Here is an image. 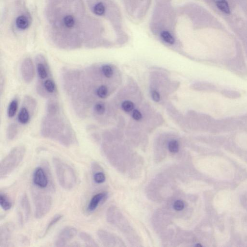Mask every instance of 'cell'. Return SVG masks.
Instances as JSON below:
<instances>
[{
    "label": "cell",
    "mask_w": 247,
    "mask_h": 247,
    "mask_svg": "<svg viewBox=\"0 0 247 247\" xmlns=\"http://www.w3.org/2000/svg\"><path fill=\"white\" fill-rule=\"evenodd\" d=\"M161 39L169 45H173L175 43V39L172 32L168 30L161 31L160 34Z\"/></svg>",
    "instance_id": "15"
},
{
    "label": "cell",
    "mask_w": 247,
    "mask_h": 247,
    "mask_svg": "<svg viewBox=\"0 0 247 247\" xmlns=\"http://www.w3.org/2000/svg\"><path fill=\"white\" fill-rule=\"evenodd\" d=\"M33 184L39 189H45L49 185V180L47 173L42 167L35 168L32 177Z\"/></svg>",
    "instance_id": "11"
},
{
    "label": "cell",
    "mask_w": 247,
    "mask_h": 247,
    "mask_svg": "<svg viewBox=\"0 0 247 247\" xmlns=\"http://www.w3.org/2000/svg\"><path fill=\"white\" fill-rule=\"evenodd\" d=\"M94 114L98 115H102L104 114L106 107L104 104L101 102H96L93 107Z\"/></svg>",
    "instance_id": "23"
},
{
    "label": "cell",
    "mask_w": 247,
    "mask_h": 247,
    "mask_svg": "<svg viewBox=\"0 0 247 247\" xmlns=\"http://www.w3.org/2000/svg\"><path fill=\"white\" fill-rule=\"evenodd\" d=\"M222 95L227 98L236 99L240 98L241 94L239 92L229 89H224L221 92Z\"/></svg>",
    "instance_id": "22"
},
{
    "label": "cell",
    "mask_w": 247,
    "mask_h": 247,
    "mask_svg": "<svg viewBox=\"0 0 247 247\" xmlns=\"http://www.w3.org/2000/svg\"><path fill=\"white\" fill-rule=\"evenodd\" d=\"M152 98L156 102H159L160 100V96L158 92L157 91L153 90L152 92Z\"/></svg>",
    "instance_id": "31"
},
{
    "label": "cell",
    "mask_w": 247,
    "mask_h": 247,
    "mask_svg": "<svg viewBox=\"0 0 247 247\" xmlns=\"http://www.w3.org/2000/svg\"><path fill=\"white\" fill-rule=\"evenodd\" d=\"M36 69L39 81L42 82L51 78V73L49 65L46 58L42 55H39L35 59Z\"/></svg>",
    "instance_id": "8"
},
{
    "label": "cell",
    "mask_w": 247,
    "mask_h": 247,
    "mask_svg": "<svg viewBox=\"0 0 247 247\" xmlns=\"http://www.w3.org/2000/svg\"><path fill=\"white\" fill-rule=\"evenodd\" d=\"M133 118L136 120H140L142 119V114L140 111L137 110H135L133 111V114H132Z\"/></svg>",
    "instance_id": "32"
},
{
    "label": "cell",
    "mask_w": 247,
    "mask_h": 247,
    "mask_svg": "<svg viewBox=\"0 0 247 247\" xmlns=\"http://www.w3.org/2000/svg\"><path fill=\"white\" fill-rule=\"evenodd\" d=\"M53 163L61 186L65 190L74 188L76 184L77 176L73 167L60 158H54Z\"/></svg>",
    "instance_id": "2"
},
{
    "label": "cell",
    "mask_w": 247,
    "mask_h": 247,
    "mask_svg": "<svg viewBox=\"0 0 247 247\" xmlns=\"http://www.w3.org/2000/svg\"><path fill=\"white\" fill-rule=\"evenodd\" d=\"M173 207L176 211H182L184 208V203L182 200H177L174 203Z\"/></svg>",
    "instance_id": "30"
},
{
    "label": "cell",
    "mask_w": 247,
    "mask_h": 247,
    "mask_svg": "<svg viewBox=\"0 0 247 247\" xmlns=\"http://www.w3.org/2000/svg\"><path fill=\"white\" fill-rule=\"evenodd\" d=\"M76 19L75 16L69 14L62 16L61 24L63 29H65L68 31L73 30L76 26Z\"/></svg>",
    "instance_id": "13"
},
{
    "label": "cell",
    "mask_w": 247,
    "mask_h": 247,
    "mask_svg": "<svg viewBox=\"0 0 247 247\" xmlns=\"http://www.w3.org/2000/svg\"><path fill=\"white\" fill-rule=\"evenodd\" d=\"M95 95L100 99H105L108 95L107 87L104 85H99L96 90Z\"/></svg>",
    "instance_id": "25"
},
{
    "label": "cell",
    "mask_w": 247,
    "mask_h": 247,
    "mask_svg": "<svg viewBox=\"0 0 247 247\" xmlns=\"http://www.w3.org/2000/svg\"><path fill=\"white\" fill-rule=\"evenodd\" d=\"M77 230L73 226H66L62 229L55 240V246L58 247H65L70 241L75 237Z\"/></svg>",
    "instance_id": "7"
},
{
    "label": "cell",
    "mask_w": 247,
    "mask_h": 247,
    "mask_svg": "<svg viewBox=\"0 0 247 247\" xmlns=\"http://www.w3.org/2000/svg\"><path fill=\"white\" fill-rule=\"evenodd\" d=\"M18 102L17 99H14L10 102L7 109V115L9 118L15 116L18 109Z\"/></svg>",
    "instance_id": "20"
},
{
    "label": "cell",
    "mask_w": 247,
    "mask_h": 247,
    "mask_svg": "<svg viewBox=\"0 0 247 247\" xmlns=\"http://www.w3.org/2000/svg\"><path fill=\"white\" fill-rule=\"evenodd\" d=\"M107 195V194L106 193L104 192L96 194L93 196L87 206V211L88 212H92L95 211L100 203L106 197Z\"/></svg>",
    "instance_id": "12"
},
{
    "label": "cell",
    "mask_w": 247,
    "mask_h": 247,
    "mask_svg": "<svg viewBox=\"0 0 247 247\" xmlns=\"http://www.w3.org/2000/svg\"><path fill=\"white\" fill-rule=\"evenodd\" d=\"M168 149L169 151L172 153H176L179 151V144L176 140H172L168 143Z\"/></svg>",
    "instance_id": "28"
},
{
    "label": "cell",
    "mask_w": 247,
    "mask_h": 247,
    "mask_svg": "<svg viewBox=\"0 0 247 247\" xmlns=\"http://www.w3.org/2000/svg\"><path fill=\"white\" fill-rule=\"evenodd\" d=\"M101 73L105 77L110 78L113 76L114 71L110 65L105 64L101 67Z\"/></svg>",
    "instance_id": "26"
},
{
    "label": "cell",
    "mask_w": 247,
    "mask_h": 247,
    "mask_svg": "<svg viewBox=\"0 0 247 247\" xmlns=\"http://www.w3.org/2000/svg\"><path fill=\"white\" fill-rule=\"evenodd\" d=\"M26 148L19 145L13 148L0 163V177L2 179L10 174L23 160Z\"/></svg>",
    "instance_id": "3"
},
{
    "label": "cell",
    "mask_w": 247,
    "mask_h": 247,
    "mask_svg": "<svg viewBox=\"0 0 247 247\" xmlns=\"http://www.w3.org/2000/svg\"><path fill=\"white\" fill-rule=\"evenodd\" d=\"M36 106V102L33 98L26 96L24 100L23 105L18 113V122L22 125L27 124L31 120Z\"/></svg>",
    "instance_id": "5"
},
{
    "label": "cell",
    "mask_w": 247,
    "mask_h": 247,
    "mask_svg": "<svg viewBox=\"0 0 247 247\" xmlns=\"http://www.w3.org/2000/svg\"><path fill=\"white\" fill-rule=\"evenodd\" d=\"M134 105L133 102L129 100L125 101L122 104V108L124 111L126 112H131L134 109Z\"/></svg>",
    "instance_id": "29"
},
{
    "label": "cell",
    "mask_w": 247,
    "mask_h": 247,
    "mask_svg": "<svg viewBox=\"0 0 247 247\" xmlns=\"http://www.w3.org/2000/svg\"><path fill=\"white\" fill-rule=\"evenodd\" d=\"M41 132L44 137L66 147L75 145L77 142L74 129L61 111L55 114L46 113L42 120Z\"/></svg>",
    "instance_id": "1"
},
{
    "label": "cell",
    "mask_w": 247,
    "mask_h": 247,
    "mask_svg": "<svg viewBox=\"0 0 247 247\" xmlns=\"http://www.w3.org/2000/svg\"><path fill=\"white\" fill-rule=\"evenodd\" d=\"M0 205L4 211H8L12 207V204L9 198L4 193H0Z\"/></svg>",
    "instance_id": "17"
},
{
    "label": "cell",
    "mask_w": 247,
    "mask_h": 247,
    "mask_svg": "<svg viewBox=\"0 0 247 247\" xmlns=\"http://www.w3.org/2000/svg\"><path fill=\"white\" fill-rule=\"evenodd\" d=\"M62 217H63V216L61 214H56V215H55L52 219L50 220V222L48 223L47 226L46 227L45 231H44L43 236H46L48 233V232L56 224H57L62 218Z\"/></svg>",
    "instance_id": "21"
},
{
    "label": "cell",
    "mask_w": 247,
    "mask_h": 247,
    "mask_svg": "<svg viewBox=\"0 0 247 247\" xmlns=\"http://www.w3.org/2000/svg\"><path fill=\"white\" fill-rule=\"evenodd\" d=\"M17 213L21 225L27 223L31 215V206L28 196L26 194L23 195L20 199Z\"/></svg>",
    "instance_id": "9"
},
{
    "label": "cell",
    "mask_w": 247,
    "mask_h": 247,
    "mask_svg": "<svg viewBox=\"0 0 247 247\" xmlns=\"http://www.w3.org/2000/svg\"><path fill=\"white\" fill-rule=\"evenodd\" d=\"M15 230L14 224L5 223L0 229V247H12V239Z\"/></svg>",
    "instance_id": "6"
},
{
    "label": "cell",
    "mask_w": 247,
    "mask_h": 247,
    "mask_svg": "<svg viewBox=\"0 0 247 247\" xmlns=\"http://www.w3.org/2000/svg\"><path fill=\"white\" fill-rule=\"evenodd\" d=\"M79 237L85 244L88 247H96L97 244L91 236L85 232H81L79 234Z\"/></svg>",
    "instance_id": "18"
},
{
    "label": "cell",
    "mask_w": 247,
    "mask_h": 247,
    "mask_svg": "<svg viewBox=\"0 0 247 247\" xmlns=\"http://www.w3.org/2000/svg\"><path fill=\"white\" fill-rule=\"evenodd\" d=\"M216 3V6L220 11L225 14H229L230 13L229 4L225 0H217Z\"/></svg>",
    "instance_id": "24"
},
{
    "label": "cell",
    "mask_w": 247,
    "mask_h": 247,
    "mask_svg": "<svg viewBox=\"0 0 247 247\" xmlns=\"http://www.w3.org/2000/svg\"><path fill=\"white\" fill-rule=\"evenodd\" d=\"M105 176L104 174L101 172H95L93 174V180L97 183H101L105 181Z\"/></svg>",
    "instance_id": "27"
},
{
    "label": "cell",
    "mask_w": 247,
    "mask_h": 247,
    "mask_svg": "<svg viewBox=\"0 0 247 247\" xmlns=\"http://www.w3.org/2000/svg\"><path fill=\"white\" fill-rule=\"evenodd\" d=\"M20 70L24 81L27 83L32 82L35 76V68L31 58H26L23 61Z\"/></svg>",
    "instance_id": "10"
},
{
    "label": "cell",
    "mask_w": 247,
    "mask_h": 247,
    "mask_svg": "<svg viewBox=\"0 0 247 247\" xmlns=\"http://www.w3.org/2000/svg\"><path fill=\"white\" fill-rule=\"evenodd\" d=\"M17 27L22 30H26L29 27L30 23L29 20L25 16H20L16 20Z\"/></svg>",
    "instance_id": "19"
},
{
    "label": "cell",
    "mask_w": 247,
    "mask_h": 247,
    "mask_svg": "<svg viewBox=\"0 0 247 247\" xmlns=\"http://www.w3.org/2000/svg\"><path fill=\"white\" fill-rule=\"evenodd\" d=\"M34 215L38 219L42 218L49 212L52 205V198L45 192L34 190L32 192Z\"/></svg>",
    "instance_id": "4"
},
{
    "label": "cell",
    "mask_w": 247,
    "mask_h": 247,
    "mask_svg": "<svg viewBox=\"0 0 247 247\" xmlns=\"http://www.w3.org/2000/svg\"><path fill=\"white\" fill-rule=\"evenodd\" d=\"M106 8L104 2H99L95 3L92 7V12L96 16H102L105 14Z\"/></svg>",
    "instance_id": "16"
},
{
    "label": "cell",
    "mask_w": 247,
    "mask_h": 247,
    "mask_svg": "<svg viewBox=\"0 0 247 247\" xmlns=\"http://www.w3.org/2000/svg\"><path fill=\"white\" fill-rule=\"evenodd\" d=\"M18 134V128L16 124L12 123L8 127L7 137L9 141H12L16 137Z\"/></svg>",
    "instance_id": "14"
}]
</instances>
